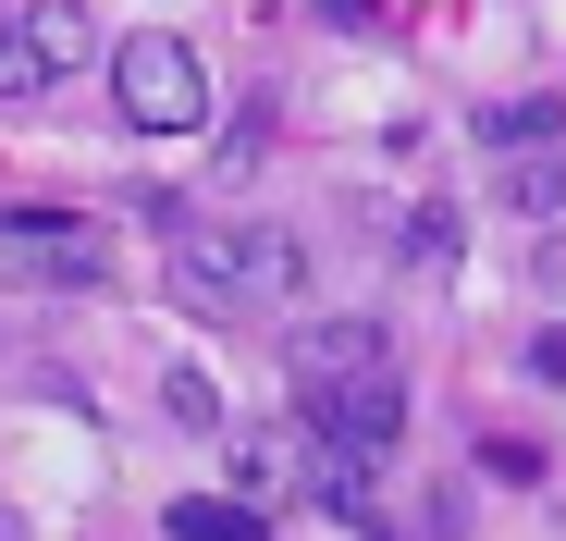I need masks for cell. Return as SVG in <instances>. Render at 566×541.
<instances>
[{
    "instance_id": "10",
    "label": "cell",
    "mask_w": 566,
    "mask_h": 541,
    "mask_svg": "<svg viewBox=\"0 0 566 541\" xmlns=\"http://www.w3.org/2000/svg\"><path fill=\"white\" fill-rule=\"evenodd\" d=\"M357 357H395L369 320H296V370H357Z\"/></svg>"
},
{
    "instance_id": "6",
    "label": "cell",
    "mask_w": 566,
    "mask_h": 541,
    "mask_svg": "<svg viewBox=\"0 0 566 541\" xmlns=\"http://www.w3.org/2000/svg\"><path fill=\"white\" fill-rule=\"evenodd\" d=\"M25 38H38V62H50V74H86V62H99V13H86V0H38Z\"/></svg>"
},
{
    "instance_id": "8",
    "label": "cell",
    "mask_w": 566,
    "mask_h": 541,
    "mask_svg": "<svg viewBox=\"0 0 566 541\" xmlns=\"http://www.w3.org/2000/svg\"><path fill=\"white\" fill-rule=\"evenodd\" d=\"M505 210L566 222V148H517V160H505Z\"/></svg>"
},
{
    "instance_id": "11",
    "label": "cell",
    "mask_w": 566,
    "mask_h": 541,
    "mask_svg": "<svg viewBox=\"0 0 566 541\" xmlns=\"http://www.w3.org/2000/svg\"><path fill=\"white\" fill-rule=\"evenodd\" d=\"M172 541H271V517L259 505H222V492H185L172 505Z\"/></svg>"
},
{
    "instance_id": "17",
    "label": "cell",
    "mask_w": 566,
    "mask_h": 541,
    "mask_svg": "<svg viewBox=\"0 0 566 541\" xmlns=\"http://www.w3.org/2000/svg\"><path fill=\"white\" fill-rule=\"evenodd\" d=\"M517 370H530L542 394H566V320H554V332H530V357H517Z\"/></svg>"
},
{
    "instance_id": "20",
    "label": "cell",
    "mask_w": 566,
    "mask_h": 541,
    "mask_svg": "<svg viewBox=\"0 0 566 541\" xmlns=\"http://www.w3.org/2000/svg\"><path fill=\"white\" fill-rule=\"evenodd\" d=\"M0 541H25V517H13V505H0Z\"/></svg>"
},
{
    "instance_id": "2",
    "label": "cell",
    "mask_w": 566,
    "mask_h": 541,
    "mask_svg": "<svg viewBox=\"0 0 566 541\" xmlns=\"http://www.w3.org/2000/svg\"><path fill=\"white\" fill-rule=\"evenodd\" d=\"M0 284H25V296H86V284H112V246L86 210H0Z\"/></svg>"
},
{
    "instance_id": "1",
    "label": "cell",
    "mask_w": 566,
    "mask_h": 541,
    "mask_svg": "<svg viewBox=\"0 0 566 541\" xmlns=\"http://www.w3.org/2000/svg\"><path fill=\"white\" fill-rule=\"evenodd\" d=\"M112 112L136 124V136H210V112H222V86H210V62L185 50V38H124L112 50Z\"/></svg>"
},
{
    "instance_id": "18",
    "label": "cell",
    "mask_w": 566,
    "mask_h": 541,
    "mask_svg": "<svg viewBox=\"0 0 566 541\" xmlns=\"http://www.w3.org/2000/svg\"><path fill=\"white\" fill-rule=\"evenodd\" d=\"M530 284H542V296H566V234H542V258H530Z\"/></svg>"
},
{
    "instance_id": "14",
    "label": "cell",
    "mask_w": 566,
    "mask_h": 541,
    "mask_svg": "<svg viewBox=\"0 0 566 541\" xmlns=\"http://www.w3.org/2000/svg\"><path fill=\"white\" fill-rule=\"evenodd\" d=\"M38 86H50V62L25 38V13H0V99H38Z\"/></svg>"
},
{
    "instance_id": "4",
    "label": "cell",
    "mask_w": 566,
    "mask_h": 541,
    "mask_svg": "<svg viewBox=\"0 0 566 541\" xmlns=\"http://www.w3.org/2000/svg\"><path fill=\"white\" fill-rule=\"evenodd\" d=\"M172 296L198 308V320H247V308H259L247 234H172Z\"/></svg>"
},
{
    "instance_id": "3",
    "label": "cell",
    "mask_w": 566,
    "mask_h": 541,
    "mask_svg": "<svg viewBox=\"0 0 566 541\" xmlns=\"http://www.w3.org/2000/svg\"><path fill=\"white\" fill-rule=\"evenodd\" d=\"M296 418L308 443H407V382H395V357H357V370H296Z\"/></svg>"
},
{
    "instance_id": "13",
    "label": "cell",
    "mask_w": 566,
    "mask_h": 541,
    "mask_svg": "<svg viewBox=\"0 0 566 541\" xmlns=\"http://www.w3.org/2000/svg\"><path fill=\"white\" fill-rule=\"evenodd\" d=\"M247 270H259V296H308V246L296 234H247Z\"/></svg>"
},
{
    "instance_id": "15",
    "label": "cell",
    "mask_w": 566,
    "mask_h": 541,
    "mask_svg": "<svg viewBox=\"0 0 566 541\" xmlns=\"http://www.w3.org/2000/svg\"><path fill=\"white\" fill-rule=\"evenodd\" d=\"M160 406H172L185 431H222V382H210V370H172V382H160Z\"/></svg>"
},
{
    "instance_id": "19",
    "label": "cell",
    "mask_w": 566,
    "mask_h": 541,
    "mask_svg": "<svg viewBox=\"0 0 566 541\" xmlns=\"http://www.w3.org/2000/svg\"><path fill=\"white\" fill-rule=\"evenodd\" d=\"M321 13H333L345 38H369V25H382V0H321Z\"/></svg>"
},
{
    "instance_id": "7",
    "label": "cell",
    "mask_w": 566,
    "mask_h": 541,
    "mask_svg": "<svg viewBox=\"0 0 566 541\" xmlns=\"http://www.w3.org/2000/svg\"><path fill=\"white\" fill-rule=\"evenodd\" d=\"M395 246H407V270H455V258H468V222H455V198H419V210L395 222Z\"/></svg>"
},
{
    "instance_id": "12",
    "label": "cell",
    "mask_w": 566,
    "mask_h": 541,
    "mask_svg": "<svg viewBox=\"0 0 566 541\" xmlns=\"http://www.w3.org/2000/svg\"><path fill=\"white\" fill-rule=\"evenodd\" d=\"M468 468H481L493 492H542V480H554V456H542V443H517V431H481V456H468Z\"/></svg>"
},
{
    "instance_id": "5",
    "label": "cell",
    "mask_w": 566,
    "mask_h": 541,
    "mask_svg": "<svg viewBox=\"0 0 566 541\" xmlns=\"http://www.w3.org/2000/svg\"><path fill=\"white\" fill-rule=\"evenodd\" d=\"M308 505L345 517V529H369L382 517V443H321L308 456Z\"/></svg>"
},
{
    "instance_id": "9",
    "label": "cell",
    "mask_w": 566,
    "mask_h": 541,
    "mask_svg": "<svg viewBox=\"0 0 566 541\" xmlns=\"http://www.w3.org/2000/svg\"><path fill=\"white\" fill-rule=\"evenodd\" d=\"M566 99H481V148H554Z\"/></svg>"
},
{
    "instance_id": "16",
    "label": "cell",
    "mask_w": 566,
    "mask_h": 541,
    "mask_svg": "<svg viewBox=\"0 0 566 541\" xmlns=\"http://www.w3.org/2000/svg\"><path fill=\"white\" fill-rule=\"evenodd\" d=\"M234 492H247V505H259V492H283V443H271V431H247V443H234Z\"/></svg>"
}]
</instances>
